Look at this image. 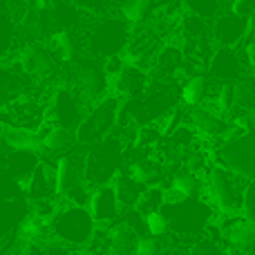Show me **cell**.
I'll use <instances>...</instances> for the list:
<instances>
[{"label": "cell", "mask_w": 255, "mask_h": 255, "mask_svg": "<svg viewBox=\"0 0 255 255\" xmlns=\"http://www.w3.org/2000/svg\"><path fill=\"white\" fill-rule=\"evenodd\" d=\"M217 159L231 175L244 179L247 184L255 181V128L235 130L231 126L229 136L217 150Z\"/></svg>", "instance_id": "obj_1"}, {"label": "cell", "mask_w": 255, "mask_h": 255, "mask_svg": "<svg viewBox=\"0 0 255 255\" xmlns=\"http://www.w3.org/2000/svg\"><path fill=\"white\" fill-rule=\"evenodd\" d=\"M121 157H124L121 141L115 136H108V139L94 143L90 152L85 154V184L90 188L108 186V181H112L119 172Z\"/></svg>", "instance_id": "obj_2"}, {"label": "cell", "mask_w": 255, "mask_h": 255, "mask_svg": "<svg viewBox=\"0 0 255 255\" xmlns=\"http://www.w3.org/2000/svg\"><path fill=\"white\" fill-rule=\"evenodd\" d=\"M97 224L88 208L79 206H65L58 208V213L52 220V238L67 247H88L92 240Z\"/></svg>", "instance_id": "obj_3"}, {"label": "cell", "mask_w": 255, "mask_h": 255, "mask_svg": "<svg viewBox=\"0 0 255 255\" xmlns=\"http://www.w3.org/2000/svg\"><path fill=\"white\" fill-rule=\"evenodd\" d=\"M119 119V99L108 97L99 101L94 108H90L88 115L76 128V143L81 145H94L99 141L110 136L112 126Z\"/></svg>", "instance_id": "obj_4"}, {"label": "cell", "mask_w": 255, "mask_h": 255, "mask_svg": "<svg viewBox=\"0 0 255 255\" xmlns=\"http://www.w3.org/2000/svg\"><path fill=\"white\" fill-rule=\"evenodd\" d=\"M161 213L168 220V231L177 235H197L211 222V206L202 199H184L177 204H163Z\"/></svg>", "instance_id": "obj_5"}, {"label": "cell", "mask_w": 255, "mask_h": 255, "mask_svg": "<svg viewBox=\"0 0 255 255\" xmlns=\"http://www.w3.org/2000/svg\"><path fill=\"white\" fill-rule=\"evenodd\" d=\"M63 88L72 90L83 103L103 101V94L108 90V76L101 67L88 61H74L70 63V74H67V85Z\"/></svg>", "instance_id": "obj_6"}, {"label": "cell", "mask_w": 255, "mask_h": 255, "mask_svg": "<svg viewBox=\"0 0 255 255\" xmlns=\"http://www.w3.org/2000/svg\"><path fill=\"white\" fill-rule=\"evenodd\" d=\"M88 110H83V101L72 90L56 88L45 103V126H61L76 130Z\"/></svg>", "instance_id": "obj_7"}, {"label": "cell", "mask_w": 255, "mask_h": 255, "mask_svg": "<svg viewBox=\"0 0 255 255\" xmlns=\"http://www.w3.org/2000/svg\"><path fill=\"white\" fill-rule=\"evenodd\" d=\"M0 124L38 134L45 126V103L34 97H18L0 108Z\"/></svg>", "instance_id": "obj_8"}, {"label": "cell", "mask_w": 255, "mask_h": 255, "mask_svg": "<svg viewBox=\"0 0 255 255\" xmlns=\"http://www.w3.org/2000/svg\"><path fill=\"white\" fill-rule=\"evenodd\" d=\"M244 181V179H242ZM206 190L211 202L215 204L220 211L224 213H238L242 206V193L244 188H240V177L231 175L229 170H224L222 166L211 168L206 179Z\"/></svg>", "instance_id": "obj_9"}, {"label": "cell", "mask_w": 255, "mask_h": 255, "mask_svg": "<svg viewBox=\"0 0 255 255\" xmlns=\"http://www.w3.org/2000/svg\"><path fill=\"white\" fill-rule=\"evenodd\" d=\"M128 43V27L124 20L108 18L101 25H97L88 36V47L99 56H121V49Z\"/></svg>", "instance_id": "obj_10"}, {"label": "cell", "mask_w": 255, "mask_h": 255, "mask_svg": "<svg viewBox=\"0 0 255 255\" xmlns=\"http://www.w3.org/2000/svg\"><path fill=\"white\" fill-rule=\"evenodd\" d=\"M85 154L88 152L72 150V152L58 157L56 166H54L58 197H65V195L70 193V190H74L76 186L85 184Z\"/></svg>", "instance_id": "obj_11"}, {"label": "cell", "mask_w": 255, "mask_h": 255, "mask_svg": "<svg viewBox=\"0 0 255 255\" xmlns=\"http://www.w3.org/2000/svg\"><path fill=\"white\" fill-rule=\"evenodd\" d=\"M56 56L52 54V49L47 47V43H31L18 56V65L27 76L34 79H45V76L54 74L56 70Z\"/></svg>", "instance_id": "obj_12"}, {"label": "cell", "mask_w": 255, "mask_h": 255, "mask_svg": "<svg viewBox=\"0 0 255 255\" xmlns=\"http://www.w3.org/2000/svg\"><path fill=\"white\" fill-rule=\"evenodd\" d=\"M88 213L92 215L94 224L97 226H112L121 215V206L115 197V190L108 186H99V188H92V195H90V204H88Z\"/></svg>", "instance_id": "obj_13"}, {"label": "cell", "mask_w": 255, "mask_h": 255, "mask_svg": "<svg viewBox=\"0 0 255 255\" xmlns=\"http://www.w3.org/2000/svg\"><path fill=\"white\" fill-rule=\"evenodd\" d=\"M249 29H251V20L242 18L233 11H222L215 18V25H213V34H215L217 43L222 47H233V45L242 43L247 38Z\"/></svg>", "instance_id": "obj_14"}, {"label": "cell", "mask_w": 255, "mask_h": 255, "mask_svg": "<svg viewBox=\"0 0 255 255\" xmlns=\"http://www.w3.org/2000/svg\"><path fill=\"white\" fill-rule=\"evenodd\" d=\"M27 195L34 204H45L54 202L58 197L56 195V172L54 166H49L47 161H40L36 166V170L31 172L29 181H27Z\"/></svg>", "instance_id": "obj_15"}, {"label": "cell", "mask_w": 255, "mask_h": 255, "mask_svg": "<svg viewBox=\"0 0 255 255\" xmlns=\"http://www.w3.org/2000/svg\"><path fill=\"white\" fill-rule=\"evenodd\" d=\"M38 136L47 154H61L63 157L79 145L76 143V130H70V128L47 126L43 132H38Z\"/></svg>", "instance_id": "obj_16"}, {"label": "cell", "mask_w": 255, "mask_h": 255, "mask_svg": "<svg viewBox=\"0 0 255 255\" xmlns=\"http://www.w3.org/2000/svg\"><path fill=\"white\" fill-rule=\"evenodd\" d=\"M40 161H43V159L36 152H29V150H11V152L4 157V168H7L11 179L27 184L31 172L36 170V166H38Z\"/></svg>", "instance_id": "obj_17"}, {"label": "cell", "mask_w": 255, "mask_h": 255, "mask_svg": "<svg viewBox=\"0 0 255 255\" xmlns=\"http://www.w3.org/2000/svg\"><path fill=\"white\" fill-rule=\"evenodd\" d=\"M190 124L195 126V130L202 132V134L206 136H222V139H226L231 132V124L226 119H222V117H217L215 112L211 110H202V108H193L188 115Z\"/></svg>", "instance_id": "obj_18"}, {"label": "cell", "mask_w": 255, "mask_h": 255, "mask_svg": "<svg viewBox=\"0 0 255 255\" xmlns=\"http://www.w3.org/2000/svg\"><path fill=\"white\" fill-rule=\"evenodd\" d=\"M106 238H108V253L110 255H134L139 235L132 233L124 222H115L112 226H108Z\"/></svg>", "instance_id": "obj_19"}, {"label": "cell", "mask_w": 255, "mask_h": 255, "mask_svg": "<svg viewBox=\"0 0 255 255\" xmlns=\"http://www.w3.org/2000/svg\"><path fill=\"white\" fill-rule=\"evenodd\" d=\"M211 72H213V76L224 79L226 83H231V81H235V79L242 76L244 65L240 63L238 54H235L233 49L222 47L211 56Z\"/></svg>", "instance_id": "obj_20"}, {"label": "cell", "mask_w": 255, "mask_h": 255, "mask_svg": "<svg viewBox=\"0 0 255 255\" xmlns=\"http://www.w3.org/2000/svg\"><path fill=\"white\" fill-rule=\"evenodd\" d=\"M226 233V242L229 249L238 251L240 255H255V226H251L249 222H231V226L224 231Z\"/></svg>", "instance_id": "obj_21"}, {"label": "cell", "mask_w": 255, "mask_h": 255, "mask_svg": "<svg viewBox=\"0 0 255 255\" xmlns=\"http://www.w3.org/2000/svg\"><path fill=\"white\" fill-rule=\"evenodd\" d=\"M110 188L115 190V197H117V202H119L121 211H124V208H128V211L134 208L136 202H139V197H141V193L145 190V188H141L128 172H117L115 179L110 181Z\"/></svg>", "instance_id": "obj_22"}, {"label": "cell", "mask_w": 255, "mask_h": 255, "mask_svg": "<svg viewBox=\"0 0 255 255\" xmlns=\"http://www.w3.org/2000/svg\"><path fill=\"white\" fill-rule=\"evenodd\" d=\"M128 175H130L141 188H154V186H159V181H161L163 170L152 159H136V161L130 163Z\"/></svg>", "instance_id": "obj_23"}, {"label": "cell", "mask_w": 255, "mask_h": 255, "mask_svg": "<svg viewBox=\"0 0 255 255\" xmlns=\"http://www.w3.org/2000/svg\"><path fill=\"white\" fill-rule=\"evenodd\" d=\"M108 88L117 90L124 97H134L139 90H143V74H141V70H134V67H124L119 74L108 79Z\"/></svg>", "instance_id": "obj_24"}, {"label": "cell", "mask_w": 255, "mask_h": 255, "mask_svg": "<svg viewBox=\"0 0 255 255\" xmlns=\"http://www.w3.org/2000/svg\"><path fill=\"white\" fill-rule=\"evenodd\" d=\"M170 190L177 195L179 199H199V193H202V184H199L197 175L193 172H177L172 177V186Z\"/></svg>", "instance_id": "obj_25"}, {"label": "cell", "mask_w": 255, "mask_h": 255, "mask_svg": "<svg viewBox=\"0 0 255 255\" xmlns=\"http://www.w3.org/2000/svg\"><path fill=\"white\" fill-rule=\"evenodd\" d=\"M208 90H211V81H208V76L197 74V76H193V79H188V83L181 88V101H184L186 106L195 108L208 97Z\"/></svg>", "instance_id": "obj_26"}, {"label": "cell", "mask_w": 255, "mask_h": 255, "mask_svg": "<svg viewBox=\"0 0 255 255\" xmlns=\"http://www.w3.org/2000/svg\"><path fill=\"white\" fill-rule=\"evenodd\" d=\"M161 208H163V188L154 186V188H145L143 193H141L134 211L139 213L141 217H148V215H152V213H159Z\"/></svg>", "instance_id": "obj_27"}, {"label": "cell", "mask_w": 255, "mask_h": 255, "mask_svg": "<svg viewBox=\"0 0 255 255\" xmlns=\"http://www.w3.org/2000/svg\"><path fill=\"white\" fill-rule=\"evenodd\" d=\"M154 4L150 0H130V2L121 4V13H124L126 22L130 25H143L148 20V16L152 13Z\"/></svg>", "instance_id": "obj_28"}, {"label": "cell", "mask_w": 255, "mask_h": 255, "mask_svg": "<svg viewBox=\"0 0 255 255\" xmlns=\"http://www.w3.org/2000/svg\"><path fill=\"white\" fill-rule=\"evenodd\" d=\"M16 18L0 13V56L11 52L13 43H16Z\"/></svg>", "instance_id": "obj_29"}, {"label": "cell", "mask_w": 255, "mask_h": 255, "mask_svg": "<svg viewBox=\"0 0 255 255\" xmlns=\"http://www.w3.org/2000/svg\"><path fill=\"white\" fill-rule=\"evenodd\" d=\"M235 108H242V110L255 108V81L253 79H244L240 83H235Z\"/></svg>", "instance_id": "obj_30"}, {"label": "cell", "mask_w": 255, "mask_h": 255, "mask_svg": "<svg viewBox=\"0 0 255 255\" xmlns=\"http://www.w3.org/2000/svg\"><path fill=\"white\" fill-rule=\"evenodd\" d=\"M181 61H184V56H181V52L177 47H166V49H161V54H159V61H157V65H159V70L161 72H175V70H179V65H181Z\"/></svg>", "instance_id": "obj_31"}, {"label": "cell", "mask_w": 255, "mask_h": 255, "mask_svg": "<svg viewBox=\"0 0 255 255\" xmlns=\"http://www.w3.org/2000/svg\"><path fill=\"white\" fill-rule=\"evenodd\" d=\"M215 108L217 112H229L235 108V83H224L220 88V92H217L215 97Z\"/></svg>", "instance_id": "obj_32"}, {"label": "cell", "mask_w": 255, "mask_h": 255, "mask_svg": "<svg viewBox=\"0 0 255 255\" xmlns=\"http://www.w3.org/2000/svg\"><path fill=\"white\" fill-rule=\"evenodd\" d=\"M242 215H244V222H249L251 226H255V181L247 184L242 193Z\"/></svg>", "instance_id": "obj_33"}, {"label": "cell", "mask_w": 255, "mask_h": 255, "mask_svg": "<svg viewBox=\"0 0 255 255\" xmlns=\"http://www.w3.org/2000/svg\"><path fill=\"white\" fill-rule=\"evenodd\" d=\"M145 231L150 233V238H159V240H161V235L168 233V220H166V215H163L161 211L148 215V217H145Z\"/></svg>", "instance_id": "obj_34"}, {"label": "cell", "mask_w": 255, "mask_h": 255, "mask_svg": "<svg viewBox=\"0 0 255 255\" xmlns=\"http://www.w3.org/2000/svg\"><path fill=\"white\" fill-rule=\"evenodd\" d=\"M159 253H161V240L159 238H150V235L139 238L134 255H159Z\"/></svg>", "instance_id": "obj_35"}, {"label": "cell", "mask_w": 255, "mask_h": 255, "mask_svg": "<svg viewBox=\"0 0 255 255\" xmlns=\"http://www.w3.org/2000/svg\"><path fill=\"white\" fill-rule=\"evenodd\" d=\"M159 139H161V130H159V128L143 126L139 130V136H136V145H141V148H148V145L159 143Z\"/></svg>", "instance_id": "obj_36"}, {"label": "cell", "mask_w": 255, "mask_h": 255, "mask_svg": "<svg viewBox=\"0 0 255 255\" xmlns=\"http://www.w3.org/2000/svg\"><path fill=\"white\" fill-rule=\"evenodd\" d=\"M188 255H226V253H224V249H220L213 240H199L197 244H193Z\"/></svg>", "instance_id": "obj_37"}, {"label": "cell", "mask_w": 255, "mask_h": 255, "mask_svg": "<svg viewBox=\"0 0 255 255\" xmlns=\"http://www.w3.org/2000/svg\"><path fill=\"white\" fill-rule=\"evenodd\" d=\"M231 11L238 13V16H242V18H249V20H251V16H253V11H255V2H247V0H240V2H233V4H231Z\"/></svg>", "instance_id": "obj_38"}, {"label": "cell", "mask_w": 255, "mask_h": 255, "mask_svg": "<svg viewBox=\"0 0 255 255\" xmlns=\"http://www.w3.org/2000/svg\"><path fill=\"white\" fill-rule=\"evenodd\" d=\"M244 54H247V61L255 67V38H251L247 43V49H244Z\"/></svg>", "instance_id": "obj_39"}, {"label": "cell", "mask_w": 255, "mask_h": 255, "mask_svg": "<svg viewBox=\"0 0 255 255\" xmlns=\"http://www.w3.org/2000/svg\"><path fill=\"white\" fill-rule=\"evenodd\" d=\"M47 255H72L67 249H61V247H54V249H49V253Z\"/></svg>", "instance_id": "obj_40"}, {"label": "cell", "mask_w": 255, "mask_h": 255, "mask_svg": "<svg viewBox=\"0 0 255 255\" xmlns=\"http://www.w3.org/2000/svg\"><path fill=\"white\" fill-rule=\"evenodd\" d=\"M4 132H7V126L0 124V143H2V139H4Z\"/></svg>", "instance_id": "obj_41"}, {"label": "cell", "mask_w": 255, "mask_h": 255, "mask_svg": "<svg viewBox=\"0 0 255 255\" xmlns=\"http://www.w3.org/2000/svg\"><path fill=\"white\" fill-rule=\"evenodd\" d=\"M253 124H255V115H253Z\"/></svg>", "instance_id": "obj_42"}]
</instances>
